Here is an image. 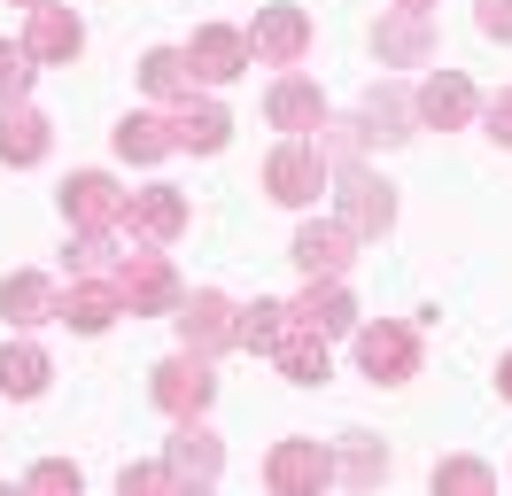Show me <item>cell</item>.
Here are the masks:
<instances>
[{
    "label": "cell",
    "mask_w": 512,
    "mask_h": 496,
    "mask_svg": "<svg viewBox=\"0 0 512 496\" xmlns=\"http://www.w3.org/2000/svg\"><path fill=\"white\" fill-rule=\"evenodd\" d=\"M125 225H132V233H148V241H179V233H187V202H179V186H148V194H132Z\"/></svg>",
    "instance_id": "cell-17"
},
{
    "label": "cell",
    "mask_w": 512,
    "mask_h": 496,
    "mask_svg": "<svg viewBox=\"0 0 512 496\" xmlns=\"http://www.w3.org/2000/svg\"><path fill=\"white\" fill-rule=\"evenodd\" d=\"M342 225H350L357 241H381L388 225H396V186H381L373 171L342 163Z\"/></svg>",
    "instance_id": "cell-2"
},
{
    "label": "cell",
    "mask_w": 512,
    "mask_h": 496,
    "mask_svg": "<svg viewBox=\"0 0 512 496\" xmlns=\"http://www.w3.org/2000/svg\"><path fill=\"white\" fill-rule=\"evenodd\" d=\"M412 93L404 86H365V109H357V124H365V140H381V148H396V140H412Z\"/></svg>",
    "instance_id": "cell-13"
},
{
    "label": "cell",
    "mask_w": 512,
    "mask_h": 496,
    "mask_svg": "<svg viewBox=\"0 0 512 496\" xmlns=\"http://www.w3.org/2000/svg\"><path fill=\"white\" fill-rule=\"evenodd\" d=\"M24 8H39V0H24Z\"/></svg>",
    "instance_id": "cell-37"
},
{
    "label": "cell",
    "mask_w": 512,
    "mask_h": 496,
    "mask_svg": "<svg viewBox=\"0 0 512 496\" xmlns=\"http://www.w3.org/2000/svg\"><path fill=\"white\" fill-rule=\"evenodd\" d=\"M0 388H8V396H39V388H47V349H32V341L0 349Z\"/></svg>",
    "instance_id": "cell-26"
},
{
    "label": "cell",
    "mask_w": 512,
    "mask_h": 496,
    "mask_svg": "<svg viewBox=\"0 0 512 496\" xmlns=\"http://www.w3.org/2000/svg\"><path fill=\"white\" fill-rule=\"evenodd\" d=\"M47 132H55V124L39 117V109L0 101V163H39V155H47Z\"/></svg>",
    "instance_id": "cell-19"
},
{
    "label": "cell",
    "mask_w": 512,
    "mask_h": 496,
    "mask_svg": "<svg viewBox=\"0 0 512 496\" xmlns=\"http://www.w3.org/2000/svg\"><path fill=\"white\" fill-rule=\"evenodd\" d=\"M481 31H489V39H512V0H481Z\"/></svg>",
    "instance_id": "cell-33"
},
{
    "label": "cell",
    "mask_w": 512,
    "mask_h": 496,
    "mask_svg": "<svg viewBox=\"0 0 512 496\" xmlns=\"http://www.w3.org/2000/svg\"><path fill=\"white\" fill-rule=\"evenodd\" d=\"M24 47H32L39 62H70L78 47H86V31H78V16H70L63 0H39V8H32V31H24Z\"/></svg>",
    "instance_id": "cell-14"
},
{
    "label": "cell",
    "mask_w": 512,
    "mask_h": 496,
    "mask_svg": "<svg viewBox=\"0 0 512 496\" xmlns=\"http://www.w3.org/2000/svg\"><path fill=\"white\" fill-rule=\"evenodd\" d=\"M272 365L288 372V380H303V388H319L326 380V334H311V326L295 318L288 334H280V349H272Z\"/></svg>",
    "instance_id": "cell-22"
},
{
    "label": "cell",
    "mask_w": 512,
    "mask_h": 496,
    "mask_svg": "<svg viewBox=\"0 0 512 496\" xmlns=\"http://www.w3.org/2000/svg\"><path fill=\"white\" fill-rule=\"evenodd\" d=\"M117 489H179V473H171V465H125V473H117Z\"/></svg>",
    "instance_id": "cell-31"
},
{
    "label": "cell",
    "mask_w": 512,
    "mask_h": 496,
    "mask_svg": "<svg viewBox=\"0 0 512 496\" xmlns=\"http://www.w3.org/2000/svg\"><path fill=\"white\" fill-rule=\"evenodd\" d=\"M396 8H419V16H427V8H435V0H396Z\"/></svg>",
    "instance_id": "cell-36"
},
{
    "label": "cell",
    "mask_w": 512,
    "mask_h": 496,
    "mask_svg": "<svg viewBox=\"0 0 512 496\" xmlns=\"http://www.w3.org/2000/svg\"><path fill=\"white\" fill-rule=\"evenodd\" d=\"M187 62H194V78L225 86V78H241V62H249V39H241V31H225V24H210V31H194Z\"/></svg>",
    "instance_id": "cell-15"
},
{
    "label": "cell",
    "mask_w": 512,
    "mask_h": 496,
    "mask_svg": "<svg viewBox=\"0 0 512 496\" xmlns=\"http://www.w3.org/2000/svg\"><path fill=\"white\" fill-rule=\"evenodd\" d=\"M140 86L156 93V101H187V86H194V62H187V47H156V55L140 62Z\"/></svg>",
    "instance_id": "cell-24"
},
{
    "label": "cell",
    "mask_w": 512,
    "mask_h": 496,
    "mask_svg": "<svg viewBox=\"0 0 512 496\" xmlns=\"http://www.w3.org/2000/svg\"><path fill=\"white\" fill-rule=\"evenodd\" d=\"M288 310L303 318V326H311V334H350V326H357V303L342 295V279H326V287L311 279V287H303Z\"/></svg>",
    "instance_id": "cell-18"
},
{
    "label": "cell",
    "mask_w": 512,
    "mask_h": 496,
    "mask_svg": "<svg viewBox=\"0 0 512 496\" xmlns=\"http://www.w3.org/2000/svg\"><path fill=\"white\" fill-rule=\"evenodd\" d=\"M350 248H357V233L342 217H334V225H303V233H295V264L311 279H342L350 272Z\"/></svg>",
    "instance_id": "cell-10"
},
{
    "label": "cell",
    "mask_w": 512,
    "mask_h": 496,
    "mask_svg": "<svg viewBox=\"0 0 512 496\" xmlns=\"http://www.w3.org/2000/svg\"><path fill=\"white\" fill-rule=\"evenodd\" d=\"M32 489H78V465H70V458H47V465H32Z\"/></svg>",
    "instance_id": "cell-32"
},
{
    "label": "cell",
    "mask_w": 512,
    "mask_h": 496,
    "mask_svg": "<svg viewBox=\"0 0 512 496\" xmlns=\"http://www.w3.org/2000/svg\"><path fill=\"white\" fill-rule=\"evenodd\" d=\"M435 489H458V496H489V489H497V473H489L481 458H443V465H435Z\"/></svg>",
    "instance_id": "cell-29"
},
{
    "label": "cell",
    "mask_w": 512,
    "mask_h": 496,
    "mask_svg": "<svg viewBox=\"0 0 512 496\" xmlns=\"http://www.w3.org/2000/svg\"><path fill=\"white\" fill-rule=\"evenodd\" d=\"M210 396H218V380H210V357H202V349H187V357H171V365L156 372V403L171 419H202Z\"/></svg>",
    "instance_id": "cell-3"
},
{
    "label": "cell",
    "mask_w": 512,
    "mask_h": 496,
    "mask_svg": "<svg viewBox=\"0 0 512 496\" xmlns=\"http://www.w3.org/2000/svg\"><path fill=\"white\" fill-rule=\"evenodd\" d=\"M334 473H342V481H357V489H373V481L388 473V450L373 442V434H342V458H334Z\"/></svg>",
    "instance_id": "cell-27"
},
{
    "label": "cell",
    "mask_w": 512,
    "mask_h": 496,
    "mask_svg": "<svg viewBox=\"0 0 512 496\" xmlns=\"http://www.w3.org/2000/svg\"><path fill=\"white\" fill-rule=\"evenodd\" d=\"M109 279H117V295H125L132 310H171V303H179V279H171L163 256H117Z\"/></svg>",
    "instance_id": "cell-7"
},
{
    "label": "cell",
    "mask_w": 512,
    "mask_h": 496,
    "mask_svg": "<svg viewBox=\"0 0 512 496\" xmlns=\"http://www.w3.org/2000/svg\"><path fill=\"white\" fill-rule=\"evenodd\" d=\"M63 210L78 233H109V225H125L132 194H117V179H101V171H78V179L63 186Z\"/></svg>",
    "instance_id": "cell-5"
},
{
    "label": "cell",
    "mask_w": 512,
    "mask_h": 496,
    "mask_svg": "<svg viewBox=\"0 0 512 496\" xmlns=\"http://www.w3.org/2000/svg\"><path fill=\"white\" fill-rule=\"evenodd\" d=\"M264 481H272V489H288V496L326 489V481H334V450H326V442H280L272 465H264Z\"/></svg>",
    "instance_id": "cell-8"
},
{
    "label": "cell",
    "mask_w": 512,
    "mask_h": 496,
    "mask_svg": "<svg viewBox=\"0 0 512 496\" xmlns=\"http://www.w3.org/2000/svg\"><path fill=\"white\" fill-rule=\"evenodd\" d=\"M412 109H419V124H435V132H458V124L474 117V86H466L458 70H435V78L412 93Z\"/></svg>",
    "instance_id": "cell-12"
},
{
    "label": "cell",
    "mask_w": 512,
    "mask_h": 496,
    "mask_svg": "<svg viewBox=\"0 0 512 496\" xmlns=\"http://www.w3.org/2000/svg\"><path fill=\"white\" fill-rule=\"evenodd\" d=\"M373 39H381V62H404V70L435 55V31H427V16H419V8H396V16H381V31H373Z\"/></svg>",
    "instance_id": "cell-20"
},
{
    "label": "cell",
    "mask_w": 512,
    "mask_h": 496,
    "mask_svg": "<svg viewBox=\"0 0 512 496\" xmlns=\"http://www.w3.org/2000/svg\"><path fill=\"white\" fill-rule=\"evenodd\" d=\"M264 109H272V124H280L288 140H311V132L326 124V109H319V86H311V78H280Z\"/></svg>",
    "instance_id": "cell-16"
},
{
    "label": "cell",
    "mask_w": 512,
    "mask_h": 496,
    "mask_svg": "<svg viewBox=\"0 0 512 496\" xmlns=\"http://www.w3.org/2000/svg\"><path fill=\"white\" fill-rule=\"evenodd\" d=\"M489 132H497V140H505V148H512V86L497 93V101H489Z\"/></svg>",
    "instance_id": "cell-34"
},
{
    "label": "cell",
    "mask_w": 512,
    "mask_h": 496,
    "mask_svg": "<svg viewBox=\"0 0 512 496\" xmlns=\"http://www.w3.org/2000/svg\"><path fill=\"white\" fill-rule=\"evenodd\" d=\"M249 47H256L264 62H280V70H288V62H303V47H311V16H303V8H288V0H280V8H256Z\"/></svg>",
    "instance_id": "cell-6"
},
{
    "label": "cell",
    "mask_w": 512,
    "mask_h": 496,
    "mask_svg": "<svg viewBox=\"0 0 512 496\" xmlns=\"http://www.w3.org/2000/svg\"><path fill=\"white\" fill-rule=\"evenodd\" d=\"M171 473H179V489H210V481H218V465H225V450H218V434L210 427H194V419H179V434H171Z\"/></svg>",
    "instance_id": "cell-11"
},
{
    "label": "cell",
    "mask_w": 512,
    "mask_h": 496,
    "mask_svg": "<svg viewBox=\"0 0 512 496\" xmlns=\"http://www.w3.org/2000/svg\"><path fill=\"white\" fill-rule=\"evenodd\" d=\"M179 334H187V349L218 357V349H233V341H241V310L225 303L218 287H202V295H187V303H179Z\"/></svg>",
    "instance_id": "cell-4"
},
{
    "label": "cell",
    "mask_w": 512,
    "mask_h": 496,
    "mask_svg": "<svg viewBox=\"0 0 512 496\" xmlns=\"http://www.w3.org/2000/svg\"><path fill=\"white\" fill-rule=\"evenodd\" d=\"M171 132H179V148L218 155L225 132H233V117H225V109H210V101H202V109H194V101H179V109H171Z\"/></svg>",
    "instance_id": "cell-23"
},
{
    "label": "cell",
    "mask_w": 512,
    "mask_h": 496,
    "mask_svg": "<svg viewBox=\"0 0 512 496\" xmlns=\"http://www.w3.org/2000/svg\"><path fill=\"white\" fill-rule=\"evenodd\" d=\"M288 326H295L288 303H249V310H241V349H264V357H272Z\"/></svg>",
    "instance_id": "cell-28"
},
{
    "label": "cell",
    "mask_w": 512,
    "mask_h": 496,
    "mask_svg": "<svg viewBox=\"0 0 512 496\" xmlns=\"http://www.w3.org/2000/svg\"><path fill=\"white\" fill-rule=\"evenodd\" d=\"M0 310L16 318V326H32V318H55V287L39 272H16V279H0Z\"/></svg>",
    "instance_id": "cell-25"
},
{
    "label": "cell",
    "mask_w": 512,
    "mask_h": 496,
    "mask_svg": "<svg viewBox=\"0 0 512 496\" xmlns=\"http://www.w3.org/2000/svg\"><path fill=\"white\" fill-rule=\"evenodd\" d=\"M264 186H272V202H288V210L319 202V186H326V155H319V140H288V148L264 163Z\"/></svg>",
    "instance_id": "cell-1"
},
{
    "label": "cell",
    "mask_w": 512,
    "mask_h": 496,
    "mask_svg": "<svg viewBox=\"0 0 512 496\" xmlns=\"http://www.w3.org/2000/svg\"><path fill=\"white\" fill-rule=\"evenodd\" d=\"M32 47H8V39H0V101H24V93H32Z\"/></svg>",
    "instance_id": "cell-30"
},
{
    "label": "cell",
    "mask_w": 512,
    "mask_h": 496,
    "mask_svg": "<svg viewBox=\"0 0 512 496\" xmlns=\"http://www.w3.org/2000/svg\"><path fill=\"white\" fill-rule=\"evenodd\" d=\"M171 148H179V132H171L163 109H140V117L117 124V155H132V163H163Z\"/></svg>",
    "instance_id": "cell-21"
},
{
    "label": "cell",
    "mask_w": 512,
    "mask_h": 496,
    "mask_svg": "<svg viewBox=\"0 0 512 496\" xmlns=\"http://www.w3.org/2000/svg\"><path fill=\"white\" fill-rule=\"evenodd\" d=\"M357 365L373 372V380H412L419 372L412 326H365V334H357Z\"/></svg>",
    "instance_id": "cell-9"
},
{
    "label": "cell",
    "mask_w": 512,
    "mask_h": 496,
    "mask_svg": "<svg viewBox=\"0 0 512 496\" xmlns=\"http://www.w3.org/2000/svg\"><path fill=\"white\" fill-rule=\"evenodd\" d=\"M497 388H505V396H512V357H505V372H497Z\"/></svg>",
    "instance_id": "cell-35"
}]
</instances>
